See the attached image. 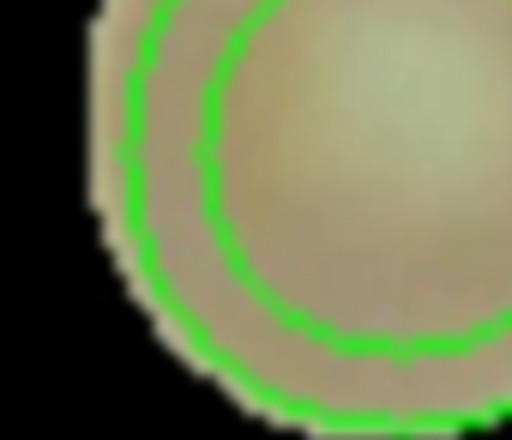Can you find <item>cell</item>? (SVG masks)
<instances>
[{
    "label": "cell",
    "instance_id": "cell-1",
    "mask_svg": "<svg viewBox=\"0 0 512 440\" xmlns=\"http://www.w3.org/2000/svg\"><path fill=\"white\" fill-rule=\"evenodd\" d=\"M109 151L145 302L247 410L512 422V0H121Z\"/></svg>",
    "mask_w": 512,
    "mask_h": 440
}]
</instances>
